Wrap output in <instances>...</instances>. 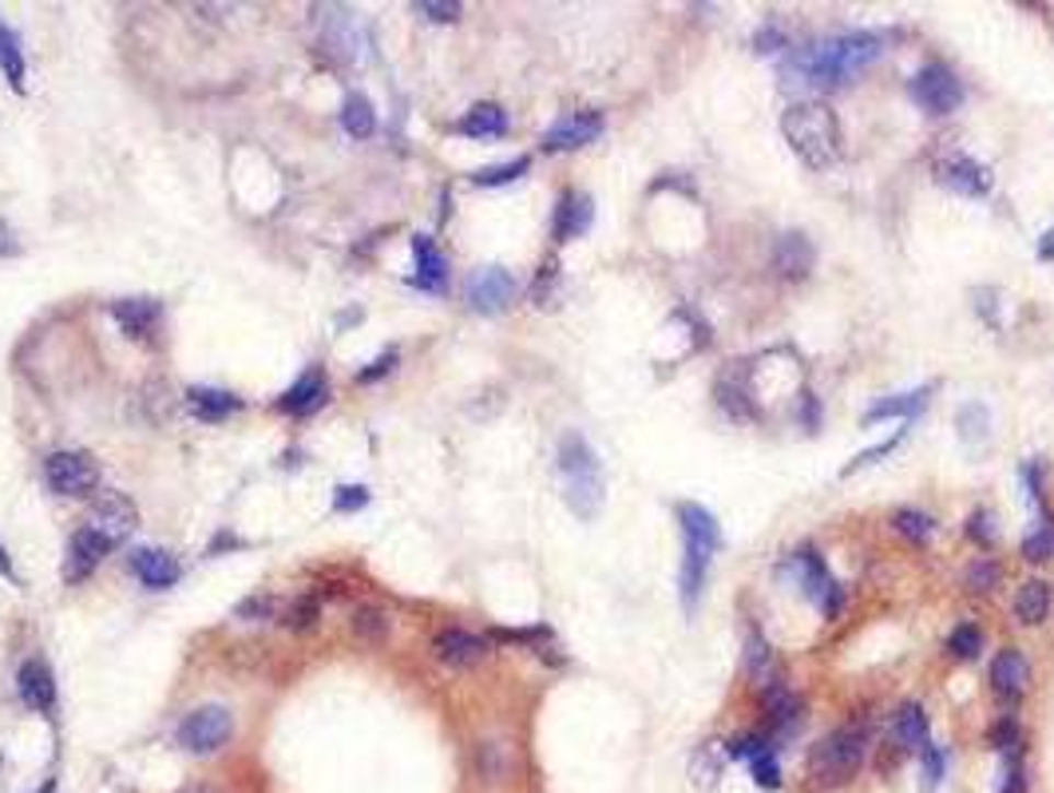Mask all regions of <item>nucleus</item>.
<instances>
[{
    "mask_svg": "<svg viewBox=\"0 0 1054 793\" xmlns=\"http://www.w3.org/2000/svg\"><path fill=\"white\" fill-rule=\"evenodd\" d=\"M433 655L440 658V663H448V667H476V663H484L488 655V643L480 635H472V631H465V627H445V631H436L433 635Z\"/></svg>",
    "mask_w": 1054,
    "mask_h": 793,
    "instance_id": "nucleus-11",
    "label": "nucleus"
},
{
    "mask_svg": "<svg viewBox=\"0 0 1054 793\" xmlns=\"http://www.w3.org/2000/svg\"><path fill=\"white\" fill-rule=\"evenodd\" d=\"M186 409H191L198 421L215 425V421H227L230 413H238V409H242V401H238L234 393H227V389L195 386V389H186Z\"/></svg>",
    "mask_w": 1054,
    "mask_h": 793,
    "instance_id": "nucleus-22",
    "label": "nucleus"
},
{
    "mask_svg": "<svg viewBox=\"0 0 1054 793\" xmlns=\"http://www.w3.org/2000/svg\"><path fill=\"white\" fill-rule=\"evenodd\" d=\"M987 742H992L995 750L1007 754V758L1015 762V754H1019V746H1023V731H1019V722H1015V719H999L992 726V734H987Z\"/></svg>",
    "mask_w": 1054,
    "mask_h": 793,
    "instance_id": "nucleus-40",
    "label": "nucleus"
},
{
    "mask_svg": "<svg viewBox=\"0 0 1054 793\" xmlns=\"http://www.w3.org/2000/svg\"><path fill=\"white\" fill-rule=\"evenodd\" d=\"M393 361H397V354H393V349H389V354H385L381 361H373V369H365V373H362V381H373V377L389 373V369H393Z\"/></svg>",
    "mask_w": 1054,
    "mask_h": 793,
    "instance_id": "nucleus-54",
    "label": "nucleus"
},
{
    "mask_svg": "<svg viewBox=\"0 0 1054 793\" xmlns=\"http://www.w3.org/2000/svg\"><path fill=\"white\" fill-rule=\"evenodd\" d=\"M912 100L928 115H951L963 100V84L955 80L948 64H924L912 80Z\"/></svg>",
    "mask_w": 1054,
    "mask_h": 793,
    "instance_id": "nucleus-7",
    "label": "nucleus"
},
{
    "mask_svg": "<svg viewBox=\"0 0 1054 793\" xmlns=\"http://www.w3.org/2000/svg\"><path fill=\"white\" fill-rule=\"evenodd\" d=\"M928 396H931V389L889 396V401H880V405H872L869 413H864V425H877V421H884V417H916V413L928 405Z\"/></svg>",
    "mask_w": 1054,
    "mask_h": 793,
    "instance_id": "nucleus-30",
    "label": "nucleus"
},
{
    "mask_svg": "<svg viewBox=\"0 0 1054 793\" xmlns=\"http://www.w3.org/2000/svg\"><path fill=\"white\" fill-rule=\"evenodd\" d=\"M112 318L124 325L127 337H151V330L159 325V302H151V298H119V302H112Z\"/></svg>",
    "mask_w": 1054,
    "mask_h": 793,
    "instance_id": "nucleus-21",
    "label": "nucleus"
},
{
    "mask_svg": "<svg viewBox=\"0 0 1054 793\" xmlns=\"http://www.w3.org/2000/svg\"><path fill=\"white\" fill-rule=\"evenodd\" d=\"M1023 560H1031V564H1046V560H1054V524H1043L1039 532L1027 536Z\"/></svg>",
    "mask_w": 1054,
    "mask_h": 793,
    "instance_id": "nucleus-43",
    "label": "nucleus"
},
{
    "mask_svg": "<svg viewBox=\"0 0 1054 793\" xmlns=\"http://www.w3.org/2000/svg\"><path fill=\"white\" fill-rule=\"evenodd\" d=\"M678 524H683V540L702 548V552H718L722 548V528L713 520V512H706L702 504H678Z\"/></svg>",
    "mask_w": 1054,
    "mask_h": 793,
    "instance_id": "nucleus-19",
    "label": "nucleus"
},
{
    "mask_svg": "<svg viewBox=\"0 0 1054 793\" xmlns=\"http://www.w3.org/2000/svg\"><path fill=\"white\" fill-rule=\"evenodd\" d=\"M416 12H424V16L436 24H452L456 16H460V4H456V0H421Z\"/></svg>",
    "mask_w": 1054,
    "mask_h": 793,
    "instance_id": "nucleus-47",
    "label": "nucleus"
},
{
    "mask_svg": "<svg viewBox=\"0 0 1054 793\" xmlns=\"http://www.w3.org/2000/svg\"><path fill=\"white\" fill-rule=\"evenodd\" d=\"M813 262H817V251H813V242H809L805 234L789 230V234H781V239H777L774 266H777V274H781V278H789V283H797V278H809Z\"/></svg>",
    "mask_w": 1054,
    "mask_h": 793,
    "instance_id": "nucleus-17",
    "label": "nucleus"
},
{
    "mask_svg": "<svg viewBox=\"0 0 1054 793\" xmlns=\"http://www.w3.org/2000/svg\"><path fill=\"white\" fill-rule=\"evenodd\" d=\"M559 476H563L568 508L580 520H595L603 508V496H607V481H603L599 457H595V449L580 433H563L559 437Z\"/></svg>",
    "mask_w": 1054,
    "mask_h": 793,
    "instance_id": "nucleus-3",
    "label": "nucleus"
},
{
    "mask_svg": "<svg viewBox=\"0 0 1054 793\" xmlns=\"http://www.w3.org/2000/svg\"><path fill=\"white\" fill-rule=\"evenodd\" d=\"M1039 258H1043V262L1054 258V230H1046L1043 242H1039Z\"/></svg>",
    "mask_w": 1054,
    "mask_h": 793,
    "instance_id": "nucleus-55",
    "label": "nucleus"
},
{
    "mask_svg": "<svg viewBox=\"0 0 1054 793\" xmlns=\"http://www.w3.org/2000/svg\"><path fill=\"white\" fill-rule=\"evenodd\" d=\"M365 504H369V492H365L362 484H342V489L333 492V508L337 512H362Z\"/></svg>",
    "mask_w": 1054,
    "mask_h": 793,
    "instance_id": "nucleus-46",
    "label": "nucleus"
},
{
    "mask_svg": "<svg viewBox=\"0 0 1054 793\" xmlns=\"http://www.w3.org/2000/svg\"><path fill=\"white\" fill-rule=\"evenodd\" d=\"M318 599L313 595H298L294 604H286V611H282V623L290 627V631H310L313 623H318Z\"/></svg>",
    "mask_w": 1054,
    "mask_h": 793,
    "instance_id": "nucleus-38",
    "label": "nucleus"
},
{
    "mask_svg": "<svg viewBox=\"0 0 1054 793\" xmlns=\"http://www.w3.org/2000/svg\"><path fill=\"white\" fill-rule=\"evenodd\" d=\"M413 254H416V274H413V286H421V290H445L448 283V258L440 254V246H436L428 234H416L413 239Z\"/></svg>",
    "mask_w": 1054,
    "mask_h": 793,
    "instance_id": "nucleus-20",
    "label": "nucleus"
},
{
    "mask_svg": "<svg viewBox=\"0 0 1054 793\" xmlns=\"http://www.w3.org/2000/svg\"><path fill=\"white\" fill-rule=\"evenodd\" d=\"M797 572H801V587H805L813 599H825V595L833 591V579H828L825 564H821V555L813 552V548L797 552Z\"/></svg>",
    "mask_w": 1054,
    "mask_h": 793,
    "instance_id": "nucleus-33",
    "label": "nucleus"
},
{
    "mask_svg": "<svg viewBox=\"0 0 1054 793\" xmlns=\"http://www.w3.org/2000/svg\"><path fill=\"white\" fill-rule=\"evenodd\" d=\"M992 524H995V520H987V512H975V516H972V528H967V532H972L979 543H992V540H995V528H992Z\"/></svg>",
    "mask_w": 1054,
    "mask_h": 793,
    "instance_id": "nucleus-51",
    "label": "nucleus"
},
{
    "mask_svg": "<svg viewBox=\"0 0 1054 793\" xmlns=\"http://www.w3.org/2000/svg\"><path fill=\"white\" fill-rule=\"evenodd\" d=\"M234 738V714L218 702H207V706L191 710L183 722H179V746L195 758H210V754L227 750V742Z\"/></svg>",
    "mask_w": 1054,
    "mask_h": 793,
    "instance_id": "nucleus-5",
    "label": "nucleus"
},
{
    "mask_svg": "<svg viewBox=\"0 0 1054 793\" xmlns=\"http://www.w3.org/2000/svg\"><path fill=\"white\" fill-rule=\"evenodd\" d=\"M0 72L9 76L12 92H24V53H21V36L0 21Z\"/></svg>",
    "mask_w": 1054,
    "mask_h": 793,
    "instance_id": "nucleus-31",
    "label": "nucleus"
},
{
    "mask_svg": "<svg viewBox=\"0 0 1054 793\" xmlns=\"http://www.w3.org/2000/svg\"><path fill=\"white\" fill-rule=\"evenodd\" d=\"M999 793H1027V773L1019 762H1011V770H1007V782H1003Z\"/></svg>",
    "mask_w": 1054,
    "mask_h": 793,
    "instance_id": "nucleus-52",
    "label": "nucleus"
},
{
    "mask_svg": "<svg viewBox=\"0 0 1054 793\" xmlns=\"http://www.w3.org/2000/svg\"><path fill=\"white\" fill-rule=\"evenodd\" d=\"M476 773H480L488 785L507 782V778L516 773V754H512V746L496 738L480 742V746H476Z\"/></svg>",
    "mask_w": 1054,
    "mask_h": 793,
    "instance_id": "nucleus-24",
    "label": "nucleus"
},
{
    "mask_svg": "<svg viewBox=\"0 0 1054 793\" xmlns=\"http://www.w3.org/2000/svg\"><path fill=\"white\" fill-rule=\"evenodd\" d=\"M115 543L104 540V536L95 532V528H88L83 524L80 532L68 540V560H64V579L68 584H80V579H88V575L95 572V567L104 564V555L112 552Z\"/></svg>",
    "mask_w": 1054,
    "mask_h": 793,
    "instance_id": "nucleus-9",
    "label": "nucleus"
},
{
    "mask_svg": "<svg viewBox=\"0 0 1054 793\" xmlns=\"http://www.w3.org/2000/svg\"><path fill=\"white\" fill-rule=\"evenodd\" d=\"M460 131L472 139H496L507 131V112L500 104H476L472 112L460 119Z\"/></svg>",
    "mask_w": 1054,
    "mask_h": 793,
    "instance_id": "nucleus-28",
    "label": "nucleus"
},
{
    "mask_svg": "<svg viewBox=\"0 0 1054 793\" xmlns=\"http://www.w3.org/2000/svg\"><path fill=\"white\" fill-rule=\"evenodd\" d=\"M591 198L580 195V191H563V198H559L555 207V242H568V239H580L583 230L591 227Z\"/></svg>",
    "mask_w": 1054,
    "mask_h": 793,
    "instance_id": "nucleus-23",
    "label": "nucleus"
},
{
    "mask_svg": "<svg viewBox=\"0 0 1054 793\" xmlns=\"http://www.w3.org/2000/svg\"><path fill=\"white\" fill-rule=\"evenodd\" d=\"M936 179H940L943 187L960 191V195H987V191H992V175H987V168H979V163L967 156L936 159Z\"/></svg>",
    "mask_w": 1054,
    "mask_h": 793,
    "instance_id": "nucleus-15",
    "label": "nucleus"
},
{
    "mask_svg": "<svg viewBox=\"0 0 1054 793\" xmlns=\"http://www.w3.org/2000/svg\"><path fill=\"white\" fill-rule=\"evenodd\" d=\"M603 136V112H571L543 136V151H575Z\"/></svg>",
    "mask_w": 1054,
    "mask_h": 793,
    "instance_id": "nucleus-10",
    "label": "nucleus"
},
{
    "mask_svg": "<svg viewBox=\"0 0 1054 793\" xmlns=\"http://www.w3.org/2000/svg\"><path fill=\"white\" fill-rule=\"evenodd\" d=\"M900 440H904V428H900L896 437H889V440H884V445H877V449H864V452H857V457H852V460H848V464H845V476H848V472L864 469V464H877V460H880V457H889V452H896V445H900Z\"/></svg>",
    "mask_w": 1054,
    "mask_h": 793,
    "instance_id": "nucleus-45",
    "label": "nucleus"
},
{
    "mask_svg": "<svg viewBox=\"0 0 1054 793\" xmlns=\"http://www.w3.org/2000/svg\"><path fill=\"white\" fill-rule=\"evenodd\" d=\"M896 738L904 750H924L928 746V714L920 702H904L896 710Z\"/></svg>",
    "mask_w": 1054,
    "mask_h": 793,
    "instance_id": "nucleus-29",
    "label": "nucleus"
},
{
    "mask_svg": "<svg viewBox=\"0 0 1054 793\" xmlns=\"http://www.w3.org/2000/svg\"><path fill=\"white\" fill-rule=\"evenodd\" d=\"M0 575H12V564H9V552L0 548Z\"/></svg>",
    "mask_w": 1054,
    "mask_h": 793,
    "instance_id": "nucleus-57",
    "label": "nucleus"
},
{
    "mask_svg": "<svg viewBox=\"0 0 1054 793\" xmlns=\"http://www.w3.org/2000/svg\"><path fill=\"white\" fill-rule=\"evenodd\" d=\"M987 679H992V690L1003 702L1023 699L1027 687H1031V667H1027L1023 651H1015V647L999 651V655L992 658V675H987Z\"/></svg>",
    "mask_w": 1054,
    "mask_h": 793,
    "instance_id": "nucleus-13",
    "label": "nucleus"
},
{
    "mask_svg": "<svg viewBox=\"0 0 1054 793\" xmlns=\"http://www.w3.org/2000/svg\"><path fill=\"white\" fill-rule=\"evenodd\" d=\"M44 481L48 489L60 492V496H92L95 484H100V469L88 452H53L44 460Z\"/></svg>",
    "mask_w": 1054,
    "mask_h": 793,
    "instance_id": "nucleus-6",
    "label": "nucleus"
},
{
    "mask_svg": "<svg viewBox=\"0 0 1054 793\" xmlns=\"http://www.w3.org/2000/svg\"><path fill=\"white\" fill-rule=\"evenodd\" d=\"M1003 579V567L995 564V560H979V564H972V572H967V587L979 595L995 591V584Z\"/></svg>",
    "mask_w": 1054,
    "mask_h": 793,
    "instance_id": "nucleus-44",
    "label": "nucleus"
},
{
    "mask_svg": "<svg viewBox=\"0 0 1054 793\" xmlns=\"http://www.w3.org/2000/svg\"><path fill=\"white\" fill-rule=\"evenodd\" d=\"M892 524H896L900 536H908L912 543H924L931 536V516L928 512H916V508H900L896 516H892Z\"/></svg>",
    "mask_w": 1054,
    "mask_h": 793,
    "instance_id": "nucleus-39",
    "label": "nucleus"
},
{
    "mask_svg": "<svg viewBox=\"0 0 1054 793\" xmlns=\"http://www.w3.org/2000/svg\"><path fill=\"white\" fill-rule=\"evenodd\" d=\"M274 611H278V604L270 595H250V599L238 604V619H270Z\"/></svg>",
    "mask_w": 1054,
    "mask_h": 793,
    "instance_id": "nucleus-49",
    "label": "nucleus"
},
{
    "mask_svg": "<svg viewBox=\"0 0 1054 793\" xmlns=\"http://www.w3.org/2000/svg\"><path fill=\"white\" fill-rule=\"evenodd\" d=\"M353 635L362 639L365 647L385 643V639H389V619H385L381 607H373V604L357 607V611H353Z\"/></svg>",
    "mask_w": 1054,
    "mask_h": 793,
    "instance_id": "nucleus-32",
    "label": "nucleus"
},
{
    "mask_svg": "<svg viewBox=\"0 0 1054 793\" xmlns=\"http://www.w3.org/2000/svg\"><path fill=\"white\" fill-rule=\"evenodd\" d=\"M745 670L754 675L757 687H769V675H774V651H769V643H765L757 631H749V639H745Z\"/></svg>",
    "mask_w": 1054,
    "mask_h": 793,
    "instance_id": "nucleus-35",
    "label": "nucleus"
},
{
    "mask_svg": "<svg viewBox=\"0 0 1054 793\" xmlns=\"http://www.w3.org/2000/svg\"><path fill=\"white\" fill-rule=\"evenodd\" d=\"M781 136L797 151V159L813 171L833 168L840 159V124L833 107L821 104V100L789 104L786 115H781Z\"/></svg>",
    "mask_w": 1054,
    "mask_h": 793,
    "instance_id": "nucleus-2",
    "label": "nucleus"
},
{
    "mask_svg": "<svg viewBox=\"0 0 1054 793\" xmlns=\"http://www.w3.org/2000/svg\"><path fill=\"white\" fill-rule=\"evenodd\" d=\"M527 168H531V159L519 156V159H512V163H496V168L476 171L472 183H480V187H504V183H516L519 175H527Z\"/></svg>",
    "mask_w": 1054,
    "mask_h": 793,
    "instance_id": "nucleus-37",
    "label": "nucleus"
},
{
    "mask_svg": "<svg viewBox=\"0 0 1054 793\" xmlns=\"http://www.w3.org/2000/svg\"><path fill=\"white\" fill-rule=\"evenodd\" d=\"M948 651L955 658H975L983 651V631L975 623H960L955 631H951L948 639Z\"/></svg>",
    "mask_w": 1054,
    "mask_h": 793,
    "instance_id": "nucleus-41",
    "label": "nucleus"
},
{
    "mask_svg": "<svg viewBox=\"0 0 1054 793\" xmlns=\"http://www.w3.org/2000/svg\"><path fill=\"white\" fill-rule=\"evenodd\" d=\"M179 793H218L215 785H183Z\"/></svg>",
    "mask_w": 1054,
    "mask_h": 793,
    "instance_id": "nucleus-56",
    "label": "nucleus"
},
{
    "mask_svg": "<svg viewBox=\"0 0 1054 793\" xmlns=\"http://www.w3.org/2000/svg\"><path fill=\"white\" fill-rule=\"evenodd\" d=\"M16 687H21V699L28 702L32 710H53L56 706V679L53 667L44 658H28L16 675Z\"/></svg>",
    "mask_w": 1054,
    "mask_h": 793,
    "instance_id": "nucleus-18",
    "label": "nucleus"
},
{
    "mask_svg": "<svg viewBox=\"0 0 1054 793\" xmlns=\"http://www.w3.org/2000/svg\"><path fill=\"white\" fill-rule=\"evenodd\" d=\"M749 766H754V782L761 785V790H777V785H781V766H777V754L769 750V746H761V750L749 758Z\"/></svg>",
    "mask_w": 1054,
    "mask_h": 793,
    "instance_id": "nucleus-42",
    "label": "nucleus"
},
{
    "mask_svg": "<svg viewBox=\"0 0 1054 793\" xmlns=\"http://www.w3.org/2000/svg\"><path fill=\"white\" fill-rule=\"evenodd\" d=\"M131 572L144 579V587H156V591H163V587L179 584L183 567H179L175 555L163 552V548H135V552H131Z\"/></svg>",
    "mask_w": 1054,
    "mask_h": 793,
    "instance_id": "nucleus-16",
    "label": "nucleus"
},
{
    "mask_svg": "<svg viewBox=\"0 0 1054 793\" xmlns=\"http://www.w3.org/2000/svg\"><path fill=\"white\" fill-rule=\"evenodd\" d=\"M373 124H377V115H373L369 100H365V95H345V104H342V127H345V131H350L353 139H369Z\"/></svg>",
    "mask_w": 1054,
    "mask_h": 793,
    "instance_id": "nucleus-34",
    "label": "nucleus"
},
{
    "mask_svg": "<svg viewBox=\"0 0 1054 793\" xmlns=\"http://www.w3.org/2000/svg\"><path fill=\"white\" fill-rule=\"evenodd\" d=\"M1046 611H1051V584L1027 579V584L1019 587V595H1015V619L1027 627H1039L1046 619Z\"/></svg>",
    "mask_w": 1054,
    "mask_h": 793,
    "instance_id": "nucleus-27",
    "label": "nucleus"
},
{
    "mask_svg": "<svg viewBox=\"0 0 1054 793\" xmlns=\"http://www.w3.org/2000/svg\"><path fill=\"white\" fill-rule=\"evenodd\" d=\"M940 782H943V750L928 742V746H924V785L936 790Z\"/></svg>",
    "mask_w": 1054,
    "mask_h": 793,
    "instance_id": "nucleus-48",
    "label": "nucleus"
},
{
    "mask_svg": "<svg viewBox=\"0 0 1054 793\" xmlns=\"http://www.w3.org/2000/svg\"><path fill=\"white\" fill-rule=\"evenodd\" d=\"M516 278H512V271H504V266H484V271L472 274V283H468V302H472L476 313H500L512 306V298H516Z\"/></svg>",
    "mask_w": 1054,
    "mask_h": 793,
    "instance_id": "nucleus-8",
    "label": "nucleus"
},
{
    "mask_svg": "<svg viewBox=\"0 0 1054 793\" xmlns=\"http://www.w3.org/2000/svg\"><path fill=\"white\" fill-rule=\"evenodd\" d=\"M325 401H330V381H325V373H321V369H306V373L278 396V409L290 413V417H310Z\"/></svg>",
    "mask_w": 1054,
    "mask_h": 793,
    "instance_id": "nucleus-14",
    "label": "nucleus"
},
{
    "mask_svg": "<svg viewBox=\"0 0 1054 793\" xmlns=\"http://www.w3.org/2000/svg\"><path fill=\"white\" fill-rule=\"evenodd\" d=\"M955 425H960V437L967 440V445H979V440L992 437V413L983 405H975V401L955 413Z\"/></svg>",
    "mask_w": 1054,
    "mask_h": 793,
    "instance_id": "nucleus-36",
    "label": "nucleus"
},
{
    "mask_svg": "<svg viewBox=\"0 0 1054 793\" xmlns=\"http://www.w3.org/2000/svg\"><path fill=\"white\" fill-rule=\"evenodd\" d=\"M761 746H769L761 734H742V738H730V750H725V754H730V758H742V762H749V758H754Z\"/></svg>",
    "mask_w": 1054,
    "mask_h": 793,
    "instance_id": "nucleus-50",
    "label": "nucleus"
},
{
    "mask_svg": "<svg viewBox=\"0 0 1054 793\" xmlns=\"http://www.w3.org/2000/svg\"><path fill=\"white\" fill-rule=\"evenodd\" d=\"M88 528H95L104 540L119 543L139 528V508H135V501H127V496H104V501L92 508Z\"/></svg>",
    "mask_w": 1054,
    "mask_h": 793,
    "instance_id": "nucleus-12",
    "label": "nucleus"
},
{
    "mask_svg": "<svg viewBox=\"0 0 1054 793\" xmlns=\"http://www.w3.org/2000/svg\"><path fill=\"white\" fill-rule=\"evenodd\" d=\"M761 706L774 731H793L797 719H801V702H797L793 690L781 687V682H769V687L761 690Z\"/></svg>",
    "mask_w": 1054,
    "mask_h": 793,
    "instance_id": "nucleus-25",
    "label": "nucleus"
},
{
    "mask_svg": "<svg viewBox=\"0 0 1054 793\" xmlns=\"http://www.w3.org/2000/svg\"><path fill=\"white\" fill-rule=\"evenodd\" d=\"M864 754H869V731L857 722L840 726L809 750V778L817 785H845L848 778H857Z\"/></svg>",
    "mask_w": 1054,
    "mask_h": 793,
    "instance_id": "nucleus-4",
    "label": "nucleus"
},
{
    "mask_svg": "<svg viewBox=\"0 0 1054 793\" xmlns=\"http://www.w3.org/2000/svg\"><path fill=\"white\" fill-rule=\"evenodd\" d=\"M706 572H710V552H702V548L686 543L683 575H678V587H683L686 611H694V607H698V595H702V587H706Z\"/></svg>",
    "mask_w": 1054,
    "mask_h": 793,
    "instance_id": "nucleus-26",
    "label": "nucleus"
},
{
    "mask_svg": "<svg viewBox=\"0 0 1054 793\" xmlns=\"http://www.w3.org/2000/svg\"><path fill=\"white\" fill-rule=\"evenodd\" d=\"M754 44H757V53H777V48L786 44V36H781L777 28H761V32H757Z\"/></svg>",
    "mask_w": 1054,
    "mask_h": 793,
    "instance_id": "nucleus-53",
    "label": "nucleus"
},
{
    "mask_svg": "<svg viewBox=\"0 0 1054 793\" xmlns=\"http://www.w3.org/2000/svg\"><path fill=\"white\" fill-rule=\"evenodd\" d=\"M884 53L880 48L877 32H845L837 41H821L809 44L801 53L789 56L786 76H801V84L813 88H845L860 68H869L877 56Z\"/></svg>",
    "mask_w": 1054,
    "mask_h": 793,
    "instance_id": "nucleus-1",
    "label": "nucleus"
}]
</instances>
